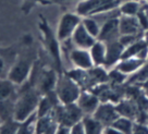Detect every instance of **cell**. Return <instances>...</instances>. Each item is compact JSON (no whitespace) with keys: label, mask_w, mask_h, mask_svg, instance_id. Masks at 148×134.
Instances as JSON below:
<instances>
[{"label":"cell","mask_w":148,"mask_h":134,"mask_svg":"<svg viewBox=\"0 0 148 134\" xmlns=\"http://www.w3.org/2000/svg\"><path fill=\"white\" fill-rule=\"evenodd\" d=\"M49 2H55V3H66V2H72L76 0H48Z\"/></svg>","instance_id":"obj_31"},{"label":"cell","mask_w":148,"mask_h":134,"mask_svg":"<svg viewBox=\"0 0 148 134\" xmlns=\"http://www.w3.org/2000/svg\"><path fill=\"white\" fill-rule=\"evenodd\" d=\"M107 45V58H106V65H112L119 62L122 58L123 51L125 49V46L120 41H113L110 43H106Z\"/></svg>","instance_id":"obj_13"},{"label":"cell","mask_w":148,"mask_h":134,"mask_svg":"<svg viewBox=\"0 0 148 134\" xmlns=\"http://www.w3.org/2000/svg\"><path fill=\"white\" fill-rule=\"evenodd\" d=\"M2 122H3V121H2V119H1V117H0V125L2 124Z\"/></svg>","instance_id":"obj_33"},{"label":"cell","mask_w":148,"mask_h":134,"mask_svg":"<svg viewBox=\"0 0 148 134\" xmlns=\"http://www.w3.org/2000/svg\"><path fill=\"white\" fill-rule=\"evenodd\" d=\"M76 104L81 108V110L83 111L84 115L87 116V115H94V112L100 105V102H99V97L96 94L83 91L81 93Z\"/></svg>","instance_id":"obj_9"},{"label":"cell","mask_w":148,"mask_h":134,"mask_svg":"<svg viewBox=\"0 0 148 134\" xmlns=\"http://www.w3.org/2000/svg\"><path fill=\"white\" fill-rule=\"evenodd\" d=\"M112 126H114L116 130H119L121 133H133V128H134V123L132 122V119H130L127 117L121 116L116 119L113 123Z\"/></svg>","instance_id":"obj_21"},{"label":"cell","mask_w":148,"mask_h":134,"mask_svg":"<svg viewBox=\"0 0 148 134\" xmlns=\"http://www.w3.org/2000/svg\"><path fill=\"white\" fill-rule=\"evenodd\" d=\"M82 23L81 15L77 13H64L61 16L58 30H57V37L60 42H65L71 39L74 31L79 24Z\"/></svg>","instance_id":"obj_5"},{"label":"cell","mask_w":148,"mask_h":134,"mask_svg":"<svg viewBox=\"0 0 148 134\" xmlns=\"http://www.w3.org/2000/svg\"><path fill=\"white\" fill-rule=\"evenodd\" d=\"M42 0H24V5H23V10H26V11H31L32 7L37 2H40Z\"/></svg>","instance_id":"obj_29"},{"label":"cell","mask_w":148,"mask_h":134,"mask_svg":"<svg viewBox=\"0 0 148 134\" xmlns=\"http://www.w3.org/2000/svg\"><path fill=\"white\" fill-rule=\"evenodd\" d=\"M121 0H81L76 7V13L81 16L98 15L118 8Z\"/></svg>","instance_id":"obj_4"},{"label":"cell","mask_w":148,"mask_h":134,"mask_svg":"<svg viewBox=\"0 0 148 134\" xmlns=\"http://www.w3.org/2000/svg\"><path fill=\"white\" fill-rule=\"evenodd\" d=\"M135 73L136 74L132 78V82L133 83H138V82H146V81H148V65H143Z\"/></svg>","instance_id":"obj_25"},{"label":"cell","mask_w":148,"mask_h":134,"mask_svg":"<svg viewBox=\"0 0 148 134\" xmlns=\"http://www.w3.org/2000/svg\"><path fill=\"white\" fill-rule=\"evenodd\" d=\"M82 24L92 36H94L95 38H98L99 34H100L101 26L99 25L97 20H95L92 16H84V19H82Z\"/></svg>","instance_id":"obj_22"},{"label":"cell","mask_w":148,"mask_h":134,"mask_svg":"<svg viewBox=\"0 0 148 134\" xmlns=\"http://www.w3.org/2000/svg\"><path fill=\"white\" fill-rule=\"evenodd\" d=\"M122 13L124 15H130V16H134L138 13V3L133 2V1H129L125 2L121 5V10Z\"/></svg>","instance_id":"obj_24"},{"label":"cell","mask_w":148,"mask_h":134,"mask_svg":"<svg viewBox=\"0 0 148 134\" xmlns=\"http://www.w3.org/2000/svg\"><path fill=\"white\" fill-rule=\"evenodd\" d=\"M58 76L53 70H47L44 71L40 76H39V82H38V91L42 94L51 92L52 89H55L56 84H57Z\"/></svg>","instance_id":"obj_15"},{"label":"cell","mask_w":148,"mask_h":134,"mask_svg":"<svg viewBox=\"0 0 148 134\" xmlns=\"http://www.w3.org/2000/svg\"><path fill=\"white\" fill-rule=\"evenodd\" d=\"M21 122L16 121L14 118L5 120L0 125V133H18Z\"/></svg>","instance_id":"obj_23"},{"label":"cell","mask_w":148,"mask_h":134,"mask_svg":"<svg viewBox=\"0 0 148 134\" xmlns=\"http://www.w3.org/2000/svg\"><path fill=\"white\" fill-rule=\"evenodd\" d=\"M71 133L72 134H84V133H86V132H85V126H84L83 120L77 121L76 123H74V124L71 126Z\"/></svg>","instance_id":"obj_27"},{"label":"cell","mask_w":148,"mask_h":134,"mask_svg":"<svg viewBox=\"0 0 148 134\" xmlns=\"http://www.w3.org/2000/svg\"><path fill=\"white\" fill-rule=\"evenodd\" d=\"M133 133H139V134L148 133V126L147 125L143 124V123L134 124V128H133Z\"/></svg>","instance_id":"obj_28"},{"label":"cell","mask_w":148,"mask_h":134,"mask_svg":"<svg viewBox=\"0 0 148 134\" xmlns=\"http://www.w3.org/2000/svg\"><path fill=\"white\" fill-rule=\"evenodd\" d=\"M145 91H146V95H148V81H146L145 83Z\"/></svg>","instance_id":"obj_32"},{"label":"cell","mask_w":148,"mask_h":134,"mask_svg":"<svg viewBox=\"0 0 148 134\" xmlns=\"http://www.w3.org/2000/svg\"><path fill=\"white\" fill-rule=\"evenodd\" d=\"M119 22H120V19L116 18L109 19L108 21H106L101 26L98 39L105 43H110L113 42V41H116L118 37H119L118 35H121L120 28H119Z\"/></svg>","instance_id":"obj_11"},{"label":"cell","mask_w":148,"mask_h":134,"mask_svg":"<svg viewBox=\"0 0 148 134\" xmlns=\"http://www.w3.org/2000/svg\"><path fill=\"white\" fill-rule=\"evenodd\" d=\"M94 65H103L107 58V45L102 41H96L95 44L89 48Z\"/></svg>","instance_id":"obj_17"},{"label":"cell","mask_w":148,"mask_h":134,"mask_svg":"<svg viewBox=\"0 0 148 134\" xmlns=\"http://www.w3.org/2000/svg\"><path fill=\"white\" fill-rule=\"evenodd\" d=\"M140 23L138 19L130 15H124L120 18L119 22V28H120L121 35H137L139 33Z\"/></svg>","instance_id":"obj_14"},{"label":"cell","mask_w":148,"mask_h":134,"mask_svg":"<svg viewBox=\"0 0 148 134\" xmlns=\"http://www.w3.org/2000/svg\"><path fill=\"white\" fill-rule=\"evenodd\" d=\"M144 63L145 61L142 59H138L136 57H130V58L121 59L116 65V69L124 74L135 73L143 67Z\"/></svg>","instance_id":"obj_16"},{"label":"cell","mask_w":148,"mask_h":134,"mask_svg":"<svg viewBox=\"0 0 148 134\" xmlns=\"http://www.w3.org/2000/svg\"><path fill=\"white\" fill-rule=\"evenodd\" d=\"M14 85L15 84L9 79H0V102L10 98H16Z\"/></svg>","instance_id":"obj_19"},{"label":"cell","mask_w":148,"mask_h":134,"mask_svg":"<svg viewBox=\"0 0 148 134\" xmlns=\"http://www.w3.org/2000/svg\"><path fill=\"white\" fill-rule=\"evenodd\" d=\"M5 69V60H3V58L0 57V79H1V76H2V73H3Z\"/></svg>","instance_id":"obj_30"},{"label":"cell","mask_w":148,"mask_h":134,"mask_svg":"<svg viewBox=\"0 0 148 134\" xmlns=\"http://www.w3.org/2000/svg\"><path fill=\"white\" fill-rule=\"evenodd\" d=\"M92 116L100 121L103 126H108L112 124L120 117V115L116 110V106H113L111 102H105L98 106Z\"/></svg>","instance_id":"obj_7"},{"label":"cell","mask_w":148,"mask_h":134,"mask_svg":"<svg viewBox=\"0 0 148 134\" xmlns=\"http://www.w3.org/2000/svg\"><path fill=\"white\" fill-rule=\"evenodd\" d=\"M70 59L72 61V63L75 65V68H79V69L88 70L95 67L89 49H83V48L75 47L70 52Z\"/></svg>","instance_id":"obj_8"},{"label":"cell","mask_w":148,"mask_h":134,"mask_svg":"<svg viewBox=\"0 0 148 134\" xmlns=\"http://www.w3.org/2000/svg\"><path fill=\"white\" fill-rule=\"evenodd\" d=\"M39 30L42 34V42L45 45L46 50L48 51L49 56L51 57V59L53 60L56 65V68L58 69V71H61V51H60V46H59V39L57 35H55L53 31L51 30L49 26L48 22L46 21V19H44L42 16L40 22L38 23Z\"/></svg>","instance_id":"obj_3"},{"label":"cell","mask_w":148,"mask_h":134,"mask_svg":"<svg viewBox=\"0 0 148 134\" xmlns=\"http://www.w3.org/2000/svg\"><path fill=\"white\" fill-rule=\"evenodd\" d=\"M39 93L38 89L34 88H27L23 94L18 97L15 102V108H14L13 118L18 122H22L28 117L37 111L38 105H39Z\"/></svg>","instance_id":"obj_1"},{"label":"cell","mask_w":148,"mask_h":134,"mask_svg":"<svg viewBox=\"0 0 148 134\" xmlns=\"http://www.w3.org/2000/svg\"><path fill=\"white\" fill-rule=\"evenodd\" d=\"M58 121L56 119L55 115L48 113L46 116L38 117L35 125V132L36 133H56L58 129Z\"/></svg>","instance_id":"obj_12"},{"label":"cell","mask_w":148,"mask_h":134,"mask_svg":"<svg viewBox=\"0 0 148 134\" xmlns=\"http://www.w3.org/2000/svg\"><path fill=\"white\" fill-rule=\"evenodd\" d=\"M33 60L31 58H21L16 60L8 72V79L12 81L15 85L24 83L28 79L32 71Z\"/></svg>","instance_id":"obj_6"},{"label":"cell","mask_w":148,"mask_h":134,"mask_svg":"<svg viewBox=\"0 0 148 134\" xmlns=\"http://www.w3.org/2000/svg\"><path fill=\"white\" fill-rule=\"evenodd\" d=\"M125 76H126V74L122 73V72L119 71L118 69L113 70V71L109 74V79L112 80L114 83H122L123 80L125 79Z\"/></svg>","instance_id":"obj_26"},{"label":"cell","mask_w":148,"mask_h":134,"mask_svg":"<svg viewBox=\"0 0 148 134\" xmlns=\"http://www.w3.org/2000/svg\"><path fill=\"white\" fill-rule=\"evenodd\" d=\"M55 92L61 104L68 105L76 102L81 95V86L68 74H60L57 80Z\"/></svg>","instance_id":"obj_2"},{"label":"cell","mask_w":148,"mask_h":134,"mask_svg":"<svg viewBox=\"0 0 148 134\" xmlns=\"http://www.w3.org/2000/svg\"><path fill=\"white\" fill-rule=\"evenodd\" d=\"M84 126H85V132L87 134H98L102 133L103 131V125L99 120H97L92 115H87L83 117Z\"/></svg>","instance_id":"obj_18"},{"label":"cell","mask_w":148,"mask_h":134,"mask_svg":"<svg viewBox=\"0 0 148 134\" xmlns=\"http://www.w3.org/2000/svg\"><path fill=\"white\" fill-rule=\"evenodd\" d=\"M116 110L119 112L120 116L127 117L130 119H133L137 116V111H138V106H136L133 102L125 100L119 104V106H116Z\"/></svg>","instance_id":"obj_20"},{"label":"cell","mask_w":148,"mask_h":134,"mask_svg":"<svg viewBox=\"0 0 148 134\" xmlns=\"http://www.w3.org/2000/svg\"><path fill=\"white\" fill-rule=\"evenodd\" d=\"M96 39L97 38L92 36L82 23L76 27L71 37V42L74 46L76 48H83V49H89L95 44Z\"/></svg>","instance_id":"obj_10"}]
</instances>
